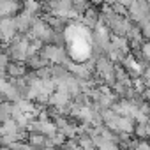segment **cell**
Listing matches in <instances>:
<instances>
[{
    "mask_svg": "<svg viewBox=\"0 0 150 150\" xmlns=\"http://www.w3.org/2000/svg\"><path fill=\"white\" fill-rule=\"evenodd\" d=\"M7 72H9V76H13V78H20V76L25 74V67L20 62H14V64L7 65Z\"/></svg>",
    "mask_w": 150,
    "mask_h": 150,
    "instance_id": "cell-1",
    "label": "cell"
},
{
    "mask_svg": "<svg viewBox=\"0 0 150 150\" xmlns=\"http://www.w3.org/2000/svg\"><path fill=\"white\" fill-rule=\"evenodd\" d=\"M44 141H46V138L44 136H41V134H30V143L34 145V146H44Z\"/></svg>",
    "mask_w": 150,
    "mask_h": 150,
    "instance_id": "cell-2",
    "label": "cell"
}]
</instances>
